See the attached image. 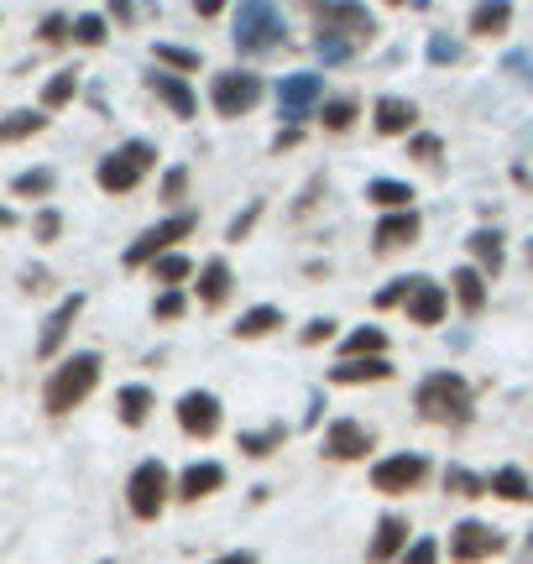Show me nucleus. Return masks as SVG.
Listing matches in <instances>:
<instances>
[{"mask_svg":"<svg viewBox=\"0 0 533 564\" xmlns=\"http://www.w3.org/2000/svg\"><path fill=\"white\" fill-rule=\"evenodd\" d=\"M314 17V53L325 63H350L371 37H377V17L361 0H304Z\"/></svg>","mask_w":533,"mask_h":564,"instance_id":"1","label":"nucleus"},{"mask_svg":"<svg viewBox=\"0 0 533 564\" xmlns=\"http://www.w3.org/2000/svg\"><path fill=\"white\" fill-rule=\"evenodd\" d=\"M413 413L434 429H466L476 419V387L460 371H429L424 382L413 387Z\"/></svg>","mask_w":533,"mask_h":564,"instance_id":"2","label":"nucleus"},{"mask_svg":"<svg viewBox=\"0 0 533 564\" xmlns=\"http://www.w3.org/2000/svg\"><path fill=\"white\" fill-rule=\"evenodd\" d=\"M100 377H105L100 350H74V356H63V361L53 366V377L42 382V408H47V419H68L74 408H84L95 398Z\"/></svg>","mask_w":533,"mask_h":564,"instance_id":"3","label":"nucleus"},{"mask_svg":"<svg viewBox=\"0 0 533 564\" xmlns=\"http://www.w3.org/2000/svg\"><path fill=\"white\" fill-rule=\"evenodd\" d=\"M157 173V147L142 137L121 141L116 152H105L100 167H95V183H100L105 194H137L146 178Z\"/></svg>","mask_w":533,"mask_h":564,"instance_id":"4","label":"nucleus"},{"mask_svg":"<svg viewBox=\"0 0 533 564\" xmlns=\"http://www.w3.org/2000/svg\"><path fill=\"white\" fill-rule=\"evenodd\" d=\"M230 42L241 58H262L272 47L287 42V26H283V11L272 0H241L236 6V26H230Z\"/></svg>","mask_w":533,"mask_h":564,"instance_id":"5","label":"nucleus"},{"mask_svg":"<svg viewBox=\"0 0 533 564\" xmlns=\"http://www.w3.org/2000/svg\"><path fill=\"white\" fill-rule=\"evenodd\" d=\"M194 230H199V209H173V215H163L157 225H146L142 236L126 246L121 267L126 272H142V267H152L163 251H178V241H188Z\"/></svg>","mask_w":533,"mask_h":564,"instance_id":"6","label":"nucleus"},{"mask_svg":"<svg viewBox=\"0 0 533 564\" xmlns=\"http://www.w3.org/2000/svg\"><path fill=\"white\" fill-rule=\"evenodd\" d=\"M126 507H131L137 523H157L173 507V470L163 460H142L126 476Z\"/></svg>","mask_w":533,"mask_h":564,"instance_id":"7","label":"nucleus"},{"mask_svg":"<svg viewBox=\"0 0 533 564\" xmlns=\"http://www.w3.org/2000/svg\"><path fill=\"white\" fill-rule=\"evenodd\" d=\"M262 100H266V84H262V74H251V68H220V74L209 79V110H215L220 121H241V116H251Z\"/></svg>","mask_w":533,"mask_h":564,"instance_id":"8","label":"nucleus"},{"mask_svg":"<svg viewBox=\"0 0 533 564\" xmlns=\"http://www.w3.org/2000/svg\"><path fill=\"white\" fill-rule=\"evenodd\" d=\"M429 470H434L429 455H418V449L382 455V460L371 465V491H382V497H409V491H424Z\"/></svg>","mask_w":533,"mask_h":564,"instance_id":"9","label":"nucleus"},{"mask_svg":"<svg viewBox=\"0 0 533 564\" xmlns=\"http://www.w3.org/2000/svg\"><path fill=\"white\" fill-rule=\"evenodd\" d=\"M502 549H508V533L492 523H481V518H460V523L450 528V539H445L450 564H487V560H497Z\"/></svg>","mask_w":533,"mask_h":564,"instance_id":"10","label":"nucleus"},{"mask_svg":"<svg viewBox=\"0 0 533 564\" xmlns=\"http://www.w3.org/2000/svg\"><path fill=\"white\" fill-rule=\"evenodd\" d=\"M371 449H377V429L361 419H335L319 434V455L335 465H356V460H367Z\"/></svg>","mask_w":533,"mask_h":564,"instance_id":"11","label":"nucleus"},{"mask_svg":"<svg viewBox=\"0 0 533 564\" xmlns=\"http://www.w3.org/2000/svg\"><path fill=\"white\" fill-rule=\"evenodd\" d=\"M325 105V79L319 74H283L278 79V116L283 126H304Z\"/></svg>","mask_w":533,"mask_h":564,"instance_id":"12","label":"nucleus"},{"mask_svg":"<svg viewBox=\"0 0 533 564\" xmlns=\"http://www.w3.org/2000/svg\"><path fill=\"white\" fill-rule=\"evenodd\" d=\"M173 419H178V429H184L188 440H215V434H220V423H226V408H220L215 392L188 387L184 398H178V408H173Z\"/></svg>","mask_w":533,"mask_h":564,"instance_id":"13","label":"nucleus"},{"mask_svg":"<svg viewBox=\"0 0 533 564\" xmlns=\"http://www.w3.org/2000/svg\"><path fill=\"white\" fill-rule=\"evenodd\" d=\"M445 314H450V288L418 272L409 288V299H403V319L418 324V329H434V324H445Z\"/></svg>","mask_w":533,"mask_h":564,"instance_id":"14","label":"nucleus"},{"mask_svg":"<svg viewBox=\"0 0 533 564\" xmlns=\"http://www.w3.org/2000/svg\"><path fill=\"white\" fill-rule=\"evenodd\" d=\"M142 84H146V95H157V105H167L173 121H194L199 116V95H194V84L184 74H167V68L152 63V74H142Z\"/></svg>","mask_w":533,"mask_h":564,"instance_id":"15","label":"nucleus"},{"mask_svg":"<svg viewBox=\"0 0 533 564\" xmlns=\"http://www.w3.org/2000/svg\"><path fill=\"white\" fill-rule=\"evenodd\" d=\"M418 230H424L418 209H382V215H377V225H371V251H377V257L409 251V246L418 241Z\"/></svg>","mask_w":533,"mask_h":564,"instance_id":"16","label":"nucleus"},{"mask_svg":"<svg viewBox=\"0 0 533 564\" xmlns=\"http://www.w3.org/2000/svg\"><path fill=\"white\" fill-rule=\"evenodd\" d=\"M215 491H226V465L220 460H194L173 476V502H184V507L209 502Z\"/></svg>","mask_w":533,"mask_h":564,"instance_id":"17","label":"nucleus"},{"mask_svg":"<svg viewBox=\"0 0 533 564\" xmlns=\"http://www.w3.org/2000/svg\"><path fill=\"white\" fill-rule=\"evenodd\" d=\"M409 544H413L409 518H403V512H382L377 528H371V539H367V564H398Z\"/></svg>","mask_w":533,"mask_h":564,"instance_id":"18","label":"nucleus"},{"mask_svg":"<svg viewBox=\"0 0 533 564\" xmlns=\"http://www.w3.org/2000/svg\"><path fill=\"white\" fill-rule=\"evenodd\" d=\"M79 314H84V293H68V299H58V308L42 319V329H37V361H53L63 350V340H68V329L79 324Z\"/></svg>","mask_w":533,"mask_h":564,"instance_id":"19","label":"nucleus"},{"mask_svg":"<svg viewBox=\"0 0 533 564\" xmlns=\"http://www.w3.org/2000/svg\"><path fill=\"white\" fill-rule=\"evenodd\" d=\"M450 299L460 303L466 319H481L487 303H492V278H487L481 267H455L450 272Z\"/></svg>","mask_w":533,"mask_h":564,"instance_id":"20","label":"nucleus"},{"mask_svg":"<svg viewBox=\"0 0 533 564\" xmlns=\"http://www.w3.org/2000/svg\"><path fill=\"white\" fill-rule=\"evenodd\" d=\"M371 131L377 137H413L418 131V105L403 100V95H382L371 105Z\"/></svg>","mask_w":533,"mask_h":564,"instance_id":"21","label":"nucleus"},{"mask_svg":"<svg viewBox=\"0 0 533 564\" xmlns=\"http://www.w3.org/2000/svg\"><path fill=\"white\" fill-rule=\"evenodd\" d=\"M466 251H471V267H481L492 282L502 278V267H508V241H502L497 225H476L471 236H466Z\"/></svg>","mask_w":533,"mask_h":564,"instance_id":"22","label":"nucleus"},{"mask_svg":"<svg viewBox=\"0 0 533 564\" xmlns=\"http://www.w3.org/2000/svg\"><path fill=\"white\" fill-rule=\"evenodd\" d=\"M230 293H236V272H230V262L226 257H209V262L199 267V282H194L199 308H226Z\"/></svg>","mask_w":533,"mask_h":564,"instance_id":"23","label":"nucleus"},{"mask_svg":"<svg viewBox=\"0 0 533 564\" xmlns=\"http://www.w3.org/2000/svg\"><path fill=\"white\" fill-rule=\"evenodd\" d=\"M398 366L388 356H350V361H335L329 366V382L335 387H367V382H392Z\"/></svg>","mask_w":533,"mask_h":564,"instance_id":"24","label":"nucleus"},{"mask_svg":"<svg viewBox=\"0 0 533 564\" xmlns=\"http://www.w3.org/2000/svg\"><path fill=\"white\" fill-rule=\"evenodd\" d=\"M466 32L481 42H497L513 32V0H476L471 17H466Z\"/></svg>","mask_w":533,"mask_h":564,"instance_id":"25","label":"nucleus"},{"mask_svg":"<svg viewBox=\"0 0 533 564\" xmlns=\"http://www.w3.org/2000/svg\"><path fill=\"white\" fill-rule=\"evenodd\" d=\"M152 408H157V392L146 382H126L121 392H116V419H121L126 429H146Z\"/></svg>","mask_w":533,"mask_h":564,"instance_id":"26","label":"nucleus"},{"mask_svg":"<svg viewBox=\"0 0 533 564\" xmlns=\"http://www.w3.org/2000/svg\"><path fill=\"white\" fill-rule=\"evenodd\" d=\"M487 497H502V502H533V476L523 470V465H497L492 476H487Z\"/></svg>","mask_w":533,"mask_h":564,"instance_id":"27","label":"nucleus"},{"mask_svg":"<svg viewBox=\"0 0 533 564\" xmlns=\"http://www.w3.org/2000/svg\"><path fill=\"white\" fill-rule=\"evenodd\" d=\"M287 434H293L287 423H266V429H241V434H236V449H241L247 460H266V455H278V449L287 444Z\"/></svg>","mask_w":533,"mask_h":564,"instance_id":"28","label":"nucleus"},{"mask_svg":"<svg viewBox=\"0 0 533 564\" xmlns=\"http://www.w3.org/2000/svg\"><path fill=\"white\" fill-rule=\"evenodd\" d=\"M283 308H278V303H257V308H247V314H241V319L230 324V335H236V340H266V335H272V329H283Z\"/></svg>","mask_w":533,"mask_h":564,"instance_id":"29","label":"nucleus"},{"mask_svg":"<svg viewBox=\"0 0 533 564\" xmlns=\"http://www.w3.org/2000/svg\"><path fill=\"white\" fill-rule=\"evenodd\" d=\"M314 116H319V126H325L329 137H346L350 126L361 121V105L350 100V95H325V105H319Z\"/></svg>","mask_w":533,"mask_h":564,"instance_id":"30","label":"nucleus"},{"mask_svg":"<svg viewBox=\"0 0 533 564\" xmlns=\"http://www.w3.org/2000/svg\"><path fill=\"white\" fill-rule=\"evenodd\" d=\"M413 183H403V178H371L367 183V204L371 209H413Z\"/></svg>","mask_w":533,"mask_h":564,"instance_id":"31","label":"nucleus"},{"mask_svg":"<svg viewBox=\"0 0 533 564\" xmlns=\"http://www.w3.org/2000/svg\"><path fill=\"white\" fill-rule=\"evenodd\" d=\"M350 356H388V329H377V324H356L346 340H340V361Z\"/></svg>","mask_w":533,"mask_h":564,"instance_id":"32","label":"nucleus"},{"mask_svg":"<svg viewBox=\"0 0 533 564\" xmlns=\"http://www.w3.org/2000/svg\"><path fill=\"white\" fill-rule=\"evenodd\" d=\"M152 63H157V68H167V74H184V79L205 68V58H199L194 47H178V42H152Z\"/></svg>","mask_w":533,"mask_h":564,"instance_id":"33","label":"nucleus"},{"mask_svg":"<svg viewBox=\"0 0 533 564\" xmlns=\"http://www.w3.org/2000/svg\"><path fill=\"white\" fill-rule=\"evenodd\" d=\"M47 131V110H11L0 116V141H32Z\"/></svg>","mask_w":533,"mask_h":564,"instance_id":"34","label":"nucleus"},{"mask_svg":"<svg viewBox=\"0 0 533 564\" xmlns=\"http://www.w3.org/2000/svg\"><path fill=\"white\" fill-rule=\"evenodd\" d=\"M79 100V68H58L53 79L42 84V110H63Z\"/></svg>","mask_w":533,"mask_h":564,"instance_id":"35","label":"nucleus"},{"mask_svg":"<svg viewBox=\"0 0 533 564\" xmlns=\"http://www.w3.org/2000/svg\"><path fill=\"white\" fill-rule=\"evenodd\" d=\"M53 188H58V173L53 167H26L11 178V194L17 199H53Z\"/></svg>","mask_w":533,"mask_h":564,"instance_id":"36","label":"nucleus"},{"mask_svg":"<svg viewBox=\"0 0 533 564\" xmlns=\"http://www.w3.org/2000/svg\"><path fill=\"white\" fill-rule=\"evenodd\" d=\"M146 272H152V282H163V288H184V282L194 278V262H188L184 251H163Z\"/></svg>","mask_w":533,"mask_h":564,"instance_id":"37","label":"nucleus"},{"mask_svg":"<svg viewBox=\"0 0 533 564\" xmlns=\"http://www.w3.org/2000/svg\"><path fill=\"white\" fill-rule=\"evenodd\" d=\"M445 491L476 502V497H487V476H476V470H466V465H445Z\"/></svg>","mask_w":533,"mask_h":564,"instance_id":"38","label":"nucleus"},{"mask_svg":"<svg viewBox=\"0 0 533 564\" xmlns=\"http://www.w3.org/2000/svg\"><path fill=\"white\" fill-rule=\"evenodd\" d=\"M37 42H42V47H68V42H74V17L47 11V17L37 21Z\"/></svg>","mask_w":533,"mask_h":564,"instance_id":"39","label":"nucleus"},{"mask_svg":"<svg viewBox=\"0 0 533 564\" xmlns=\"http://www.w3.org/2000/svg\"><path fill=\"white\" fill-rule=\"evenodd\" d=\"M188 314V299H184V288H163L157 299H152V319L157 324H178Z\"/></svg>","mask_w":533,"mask_h":564,"instance_id":"40","label":"nucleus"},{"mask_svg":"<svg viewBox=\"0 0 533 564\" xmlns=\"http://www.w3.org/2000/svg\"><path fill=\"white\" fill-rule=\"evenodd\" d=\"M403 141H409V158L424 162V167H439V158H445V141L434 137V131H413V137H403Z\"/></svg>","mask_w":533,"mask_h":564,"instance_id":"41","label":"nucleus"},{"mask_svg":"<svg viewBox=\"0 0 533 564\" xmlns=\"http://www.w3.org/2000/svg\"><path fill=\"white\" fill-rule=\"evenodd\" d=\"M105 37H110V21L105 17H95V11L74 17V42H79V47H105Z\"/></svg>","mask_w":533,"mask_h":564,"instance_id":"42","label":"nucleus"},{"mask_svg":"<svg viewBox=\"0 0 533 564\" xmlns=\"http://www.w3.org/2000/svg\"><path fill=\"white\" fill-rule=\"evenodd\" d=\"M157 199L173 204V209L188 199V167H184V162H173V167L163 173V183H157Z\"/></svg>","mask_w":533,"mask_h":564,"instance_id":"43","label":"nucleus"},{"mask_svg":"<svg viewBox=\"0 0 533 564\" xmlns=\"http://www.w3.org/2000/svg\"><path fill=\"white\" fill-rule=\"evenodd\" d=\"M439 560H445V544H439V539H429V533H418V539L403 549V560H398V564H439Z\"/></svg>","mask_w":533,"mask_h":564,"instance_id":"44","label":"nucleus"},{"mask_svg":"<svg viewBox=\"0 0 533 564\" xmlns=\"http://www.w3.org/2000/svg\"><path fill=\"white\" fill-rule=\"evenodd\" d=\"M262 209H266L262 199H251L247 209H241V215H236V220L226 225V241H230V246H241V241H247L251 230H257V220H262Z\"/></svg>","mask_w":533,"mask_h":564,"instance_id":"45","label":"nucleus"},{"mask_svg":"<svg viewBox=\"0 0 533 564\" xmlns=\"http://www.w3.org/2000/svg\"><path fill=\"white\" fill-rule=\"evenodd\" d=\"M335 335H340V319H308L304 329H298V345H308V350H314V345H329L335 340Z\"/></svg>","mask_w":533,"mask_h":564,"instance_id":"46","label":"nucleus"},{"mask_svg":"<svg viewBox=\"0 0 533 564\" xmlns=\"http://www.w3.org/2000/svg\"><path fill=\"white\" fill-rule=\"evenodd\" d=\"M409 288H413V278H392L388 288H377V293H371V308H377V314H382V308H403Z\"/></svg>","mask_w":533,"mask_h":564,"instance_id":"47","label":"nucleus"},{"mask_svg":"<svg viewBox=\"0 0 533 564\" xmlns=\"http://www.w3.org/2000/svg\"><path fill=\"white\" fill-rule=\"evenodd\" d=\"M32 236H37L42 246H53V241H58V236H63V215H58V209H53V204L32 215Z\"/></svg>","mask_w":533,"mask_h":564,"instance_id":"48","label":"nucleus"},{"mask_svg":"<svg viewBox=\"0 0 533 564\" xmlns=\"http://www.w3.org/2000/svg\"><path fill=\"white\" fill-rule=\"evenodd\" d=\"M429 63H434V68H450V63H460V42L445 37V32H434V37H429Z\"/></svg>","mask_w":533,"mask_h":564,"instance_id":"49","label":"nucleus"},{"mask_svg":"<svg viewBox=\"0 0 533 564\" xmlns=\"http://www.w3.org/2000/svg\"><path fill=\"white\" fill-rule=\"evenodd\" d=\"M298 141H304V126H283V131L272 137V152H293Z\"/></svg>","mask_w":533,"mask_h":564,"instance_id":"50","label":"nucleus"},{"mask_svg":"<svg viewBox=\"0 0 533 564\" xmlns=\"http://www.w3.org/2000/svg\"><path fill=\"white\" fill-rule=\"evenodd\" d=\"M21 288H26V293H47V288H53V278H47L42 267H26V272H21Z\"/></svg>","mask_w":533,"mask_h":564,"instance_id":"51","label":"nucleus"},{"mask_svg":"<svg viewBox=\"0 0 533 564\" xmlns=\"http://www.w3.org/2000/svg\"><path fill=\"white\" fill-rule=\"evenodd\" d=\"M110 17L121 21V26H131L137 21V0H110Z\"/></svg>","mask_w":533,"mask_h":564,"instance_id":"52","label":"nucleus"},{"mask_svg":"<svg viewBox=\"0 0 533 564\" xmlns=\"http://www.w3.org/2000/svg\"><path fill=\"white\" fill-rule=\"evenodd\" d=\"M188 6H194V17H220L230 0H188Z\"/></svg>","mask_w":533,"mask_h":564,"instance_id":"53","label":"nucleus"},{"mask_svg":"<svg viewBox=\"0 0 533 564\" xmlns=\"http://www.w3.org/2000/svg\"><path fill=\"white\" fill-rule=\"evenodd\" d=\"M209 564H262L251 549H230V554H220V560H209Z\"/></svg>","mask_w":533,"mask_h":564,"instance_id":"54","label":"nucleus"},{"mask_svg":"<svg viewBox=\"0 0 533 564\" xmlns=\"http://www.w3.org/2000/svg\"><path fill=\"white\" fill-rule=\"evenodd\" d=\"M11 225H17V215H11V209H0V230H11Z\"/></svg>","mask_w":533,"mask_h":564,"instance_id":"55","label":"nucleus"},{"mask_svg":"<svg viewBox=\"0 0 533 564\" xmlns=\"http://www.w3.org/2000/svg\"><path fill=\"white\" fill-rule=\"evenodd\" d=\"M523 262H529V272H533V241H523Z\"/></svg>","mask_w":533,"mask_h":564,"instance_id":"56","label":"nucleus"},{"mask_svg":"<svg viewBox=\"0 0 533 564\" xmlns=\"http://www.w3.org/2000/svg\"><path fill=\"white\" fill-rule=\"evenodd\" d=\"M523 554H529V560H533V528H529V539H523Z\"/></svg>","mask_w":533,"mask_h":564,"instance_id":"57","label":"nucleus"},{"mask_svg":"<svg viewBox=\"0 0 533 564\" xmlns=\"http://www.w3.org/2000/svg\"><path fill=\"white\" fill-rule=\"evenodd\" d=\"M388 6H409V0H388Z\"/></svg>","mask_w":533,"mask_h":564,"instance_id":"58","label":"nucleus"},{"mask_svg":"<svg viewBox=\"0 0 533 564\" xmlns=\"http://www.w3.org/2000/svg\"><path fill=\"white\" fill-rule=\"evenodd\" d=\"M95 564H116V560H95Z\"/></svg>","mask_w":533,"mask_h":564,"instance_id":"59","label":"nucleus"}]
</instances>
